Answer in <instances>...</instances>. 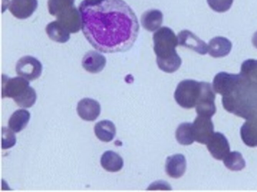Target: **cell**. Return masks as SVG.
<instances>
[{
  "label": "cell",
  "instance_id": "7a4b0ae2",
  "mask_svg": "<svg viewBox=\"0 0 257 192\" xmlns=\"http://www.w3.org/2000/svg\"><path fill=\"white\" fill-rule=\"evenodd\" d=\"M224 108L246 120L257 114V82L242 75L237 85L222 96Z\"/></svg>",
  "mask_w": 257,
  "mask_h": 192
},
{
  "label": "cell",
  "instance_id": "8fae6325",
  "mask_svg": "<svg viewBox=\"0 0 257 192\" xmlns=\"http://www.w3.org/2000/svg\"><path fill=\"white\" fill-rule=\"evenodd\" d=\"M208 151L216 159L223 160L230 152L229 144L223 134L216 132L206 144Z\"/></svg>",
  "mask_w": 257,
  "mask_h": 192
},
{
  "label": "cell",
  "instance_id": "4316f807",
  "mask_svg": "<svg viewBox=\"0 0 257 192\" xmlns=\"http://www.w3.org/2000/svg\"><path fill=\"white\" fill-rule=\"evenodd\" d=\"M16 142V138L13 130L10 128L3 127L2 129V148L3 149L13 147Z\"/></svg>",
  "mask_w": 257,
  "mask_h": 192
},
{
  "label": "cell",
  "instance_id": "9c48e42d",
  "mask_svg": "<svg viewBox=\"0 0 257 192\" xmlns=\"http://www.w3.org/2000/svg\"><path fill=\"white\" fill-rule=\"evenodd\" d=\"M242 74H229L224 72L218 73L214 77L212 87L217 93L223 96L229 93L240 81Z\"/></svg>",
  "mask_w": 257,
  "mask_h": 192
},
{
  "label": "cell",
  "instance_id": "5b68a950",
  "mask_svg": "<svg viewBox=\"0 0 257 192\" xmlns=\"http://www.w3.org/2000/svg\"><path fill=\"white\" fill-rule=\"evenodd\" d=\"M215 99V94L211 84L201 82V91L195 106L198 115L211 118L216 111Z\"/></svg>",
  "mask_w": 257,
  "mask_h": 192
},
{
  "label": "cell",
  "instance_id": "52a82bcc",
  "mask_svg": "<svg viewBox=\"0 0 257 192\" xmlns=\"http://www.w3.org/2000/svg\"><path fill=\"white\" fill-rule=\"evenodd\" d=\"M29 82L22 77L10 78L2 75V98L8 97L13 99L21 95L29 87Z\"/></svg>",
  "mask_w": 257,
  "mask_h": 192
},
{
  "label": "cell",
  "instance_id": "3957f363",
  "mask_svg": "<svg viewBox=\"0 0 257 192\" xmlns=\"http://www.w3.org/2000/svg\"><path fill=\"white\" fill-rule=\"evenodd\" d=\"M153 40L159 68L169 73L176 71L182 60L175 49L179 45L173 31L167 27H161L153 34Z\"/></svg>",
  "mask_w": 257,
  "mask_h": 192
},
{
  "label": "cell",
  "instance_id": "603a6c76",
  "mask_svg": "<svg viewBox=\"0 0 257 192\" xmlns=\"http://www.w3.org/2000/svg\"><path fill=\"white\" fill-rule=\"evenodd\" d=\"M176 138L177 141L182 145L191 144L194 140L193 123L184 122L180 124L176 131Z\"/></svg>",
  "mask_w": 257,
  "mask_h": 192
},
{
  "label": "cell",
  "instance_id": "5bb4252c",
  "mask_svg": "<svg viewBox=\"0 0 257 192\" xmlns=\"http://www.w3.org/2000/svg\"><path fill=\"white\" fill-rule=\"evenodd\" d=\"M37 6V0H11L9 9L15 17L25 19L33 14Z\"/></svg>",
  "mask_w": 257,
  "mask_h": 192
},
{
  "label": "cell",
  "instance_id": "f1b7e54d",
  "mask_svg": "<svg viewBox=\"0 0 257 192\" xmlns=\"http://www.w3.org/2000/svg\"><path fill=\"white\" fill-rule=\"evenodd\" d=\"M252 42L254 47L257 48V32H256L252 38Z\"/></svg>",
  "mask_w": 257,
  "mask_h": 192
},
{
  "label": "cell",
  "instance_id": "d6986e66",
  "mask_svg": "<svg viewBox=\"0 0 257 192\" xmlns=\"http://www.w3.org/2000/svg\"><path fill=\"white\" fill-rule=\"evenodd\" d=\"M102 167L109 172H116L120 170L123 165L121 157L116 152L107 150L104 152L100 158Z\"/></svg>",
  "mask_w": 257,
  "mask_h": 192
},
{
  "label": "cell",
  "instance_id": "e0dca14e",
  "mask_svg": "<svg viewBox=\"0 0 257 192\" xmlns=\"http://www.w3.org/2000/svg\"><path fill=\"white\" fill-rule=\"evenodd\" d=\"M232 48L231 42L226 38L216 37L212 39L208 45V53L214 58H219L227 55Z\"/></svg>",
  "mask_w": 257,
  "mask_h": 192
},
{
  "label": "cell",
  "instance_id": "cb8c5ba5",
  "mask_svg": "<svg viewBox=\"0 0 257 192\" xmlns=\"http://www.w3.org/2000/svg\"><path fill=\"white\" fill-rule=\"evenodd\" d=\"M224 165L233 171H239L245 166V162L241 154L236 151L229 152L223 159Z\"/></svg>",
  "mask_w": 257,
  "mask_h": 192
},
{
  "label": "cell",
  "instance_id": "4fadbf2b",
  "mask_svg": "<svg viewBox=\"0 0 257 192\" xmlns=\"http://www.w3.org/2000/svg\"><path fill=\"white\" fill-rule=\"evenodd\" d=\"M100 105L94 99L85 98L77 104V111L80 117L84 120L94 121L100 113Z\"/></svg>",
  "mask_w": 257,
  "mask_h": 192
},
{
  "label": "cell",
  "instance_id": "6da1fadb",
  "mask_svg": "<svg viewBox=\"0 0 257 192\" xmlns=\"http://www.w3.org/2000/svg\"><path fill=\"white\" fill-rule=\"evenodd\" d=\"M82 31L96 50L104 53L125 52L136 42L138 18L123 0H84L78 8Z\"/></svg>",
  "mask_w": 257,
  "mask_h": 192
},
{
  "label": "cell",
  "instance_id": "484cf974",
  "mask_svg": "<svg viewBox=\"0 0 257 192\" xmlns=\"http://www.w3.org/2000/svg\"><path fill=\"white\" fill-rule=\"evenodd\" d=\"M37 95L35 90L31 86L19 97L14 99L15 103L22 108H30L35 103Z\"/></svg>",
  "mask_w": 257,
  "mask_h": 192
},
{
  "label": "cell",
  "instance_id": "8992f818",
  "mask_svg": "<svg viewBox=\"0 0 257 192\" xmlns=\"http://www.w3.org/2000/svg\"><path fill=\"white\" fill-rule=\"evenodd\" d=\"M15 68L18 75L28 81H33L38 78L42 71L41 63L31 56L21 58L17 62Z\"/></svg>",
  "mask_w": 257,
  "mask_h": 192
},
{
  "label": "cell",
  "instance_id": "83f0119b",
  "mask_svg": "<svg viewBox=\"0 0 257 192\" xmlns=\"http://www.w3.org/2000/svg\"><path fill=\"white\" fill-rule=\"evenodd\" d=\"M233 1V0H207L210 8L218 13L228 11L231 7Z\"/></svg>",
  "mask_w": 257,
  "mask_h": 192
},
{
  "label": "cell",
  "instance_id": "ba28073f",
  "mask_svg": "<svg viewBox=\"0 0 257 192\" xmlns=\"http://www.w3.org/2000/svg\"><path fill=\"white\" fill-rule=\"evenodd\" d=\"M194 140L206 144L214 132V126L211 118L198 115L193 123Z\"/></svg>",
  "mask_w": 257,
  "mask_h": 192
},
{
  "label": "cell",
  "instance_id": "277c9868",
  "mask_svg": "<svg viewBox=\"0 0 257 192\" xmlns=\"http://www.w3.org/2000/svg\"><path fill=\"white\" fill-rule=\"evenodd\" d=\"M201 88V82L186 79L177 85L174 93L176 102L182 107L190 109L195 107Z\"/></svg>",
  "mask_w": 257,
  "mask_h": 192
},
{
  "label": "cell",
  "instance_id": "7c38bea8",
  "mask_svg": "<svg viewBox=\"0 0 257 192\" xmlns=\"http://www.w3.org/2000/svg\"><path fill=\"white\" fill-rule=\"evenodd\" d=\"M177 37L179 45L192 49L201 55H205L208 52V45L192 32L182 30Z\"/></svg>",
  "mask_w": 257,
  "mask_h": 192
},
{
  "label": "cell",
  "instance_id": "9a60e30c",
  "mask_svg": "<svg viewBox=\"0 0 257 192\" xmlns=\"http://www.w3.org/2000/svg\"><path fill=\"white\" fill-rule=\"evenodd\" d=\"M106 62V58L103 55L95 51H89L83 56L82 65L87 72L97 73L103 70Z\"/></svg>",
  "mask_w": 257,
  "mask_h": 192
},
{
  "label": "cell",
  "instance_id": "ffe728a7",
  "mask_svg": "<svg viewBox=\"0 0 257 192\" xmlns=\"http://www.w3.org/2000/svg\"><path fill=\"white\" fill-rule=\"evenodd\" d=\"M94 133L100 140L106 142H109L115 135V126L113 123L109 120H101L95 124Z\"/></svg>",
  "mask_w": 257,
  "mask_h": 192
},
{
  "label": "cell",
  "instance_id": "f546056e",
  "mask_svg": "<svg viewBox=\"0 0 257 192\" xmlns=\"http://www.w3.org/2000/svg\"><path fill=\"white\" fill-rule=\"evenodd\" d=\"M87 1H94V2H95V1H99V0H87Z\"/></svg>",
  "mask_w": 257,
  "mask_h": 192
},
{
  "label": "cell",
  "instance_id": "7402d4cb",
  "mask_svg": "<svg viewBox=\"0 0 257 192\" xmlns=\"http://www.w3.org/2000/svg\"><path fill=\"white\" fill-rule=\"evenodd\" d=\"M30 118V112L24 109L15 111L8 121L9 128L14 132L18 133L26 127Z\"/></svg>",
  "mask_w": 257,
  "mask_h": 192
},
{
  "label": "cell",
  "instance_id": "ac0fdd59",
  "mask_svg": "<svg viewBox=\"0 0 257 192\" xmlns=\"http://www.w3.org/2000/svg\"><path fill=\"white\" fill-rule=\"evenodd\" d=\"M163 19V15L160 11L150 10L142 15L141 22L145 29L149 32H154L160 28Z\"/></svg>",
  "mask_w": 257,
  "mask_h": 192
},
{
  "label": "cell",
  "instance_id": "44dd1931",
  "mask_svg": "<svg viewBox=\"0 0 257 192\" xmlns=\"http://www.w3.org/2000/svg\"><path fill=\"white\" fill-rule=\"evenodd\" d=\"M46 32L50 39L58 43H64L70 39V33L58 21L49 23Z\"/></svg>",
  "mask_w": 257,
  "mask_h": 192
},
{
  "label": "cell",
  "instance_id": "30bf717a",
  "mask_svg": "<svg viewBox=\"0 0 257 192\" xmlns=\"http://www.w3.org/2000/svg\"><path fill=\"white\" fill-rule=\"evenodd\" d=\"M58 21L70 33L78 32L82 27L81 17L79 10L74 6L60 13Z\"/></svg>",
  "mask_w": 257,
  "mask_h": 192
},
{
  "label": "cell",
  "instance_id": "2e32d148",
  "mask_svg": "<svg viewBox=\"0 0 257 192\" xmlns=\"http://www.w3.org/2000/svg\"><path fill=\"white\" fill-rule=\"evenodd\" d=\"M165 168L169 176L174 178L180 177L186 170V161L185 156L181 154L169 156L166 160Z\"/></svg>",
  "mask_w": 257,
  "mask_h": 192
},
{
  "label": "cell",
  "instance_id": "d4e9b609",
  "mask_svg": "<svg viewBox=\"0 0 257 192\" xmlns=\"http://www.w3.org/2000/svg\"><path fill=\"white\" fill-rule=\"evenodd\" d=\"M75 0H48V8L49 13L57 16L62 12L74 6Z\"/></svg>",
  "mask_w": 257,
  "mask_h": 192
}]
</instances>
